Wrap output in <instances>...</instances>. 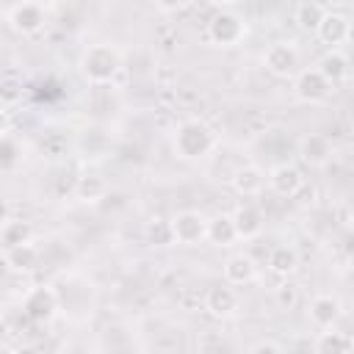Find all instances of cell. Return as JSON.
Listing matches in <instances>:
<instances>
[{"label": "cell", "mask_w": 354, "mask_h": 354, "mask_svg": "<svg viewBox=\"0 0 354 354\" xmlns=\"http://www.w3.org/2000/svg\"><path fill=\"white\" fill-rule=\"evenodd\" d=\"M174 152L183 160H202L216 149V133L202 119H183L174 127Z\"/></svg>", "instance_id": "6da1fadb"}, {"label": "cell", "mask_w": 354, "mask_h": 354, "mask_svg": "<svg viewBox=\"0 0 354 354\" xmlns=\"http://www.w3.org/2000/svg\"><path fill=\"white\" fill-rule=\"evenodd\" d=\"M119 69H122V53L108 41L86 47L80 55V72L88 83L105 86L119 75Z\"/></svg>", "instance_id": "7a4b0ae2"}, {"label": "cell", "mask_w": 354, "mask_h": 354, "mask_svg": "<svg viewBox=\"0 0 354 354\" xmlns=\"http://www.w3.org/2000/svg\"><path fill=\"white\" fill-rule=\"evenodd\" d=\"M207 39L218 47H235L246 36V19L235 11H216L207 19Z\"/></svg>", "instance_id": "3957f363"}, {"label": "cell", "mask_w": 354, "mask_h": 354, "mask_svg": "<svg viewBox=\"0 0 354 354\" xmlns=\"http://www.w3.org/2000/svg\"><path fill=\"white\" fill-rule=\"evenodd\" d=\"M22 313L33 324H47L58 313V290L53 285H36L22 299Z\"/></svg>", "instance_id": "277c9868"}, {"label": "cell", "mask_w": 354, "mask_h": 354, "mask_svg": "<svg viewBox=\"0 0 354 354\" xmlns=\"http://www.w3.org/2000/svg\"><path fill=\"white\" fill-rule=\"evenodd\" d=\"M169 227H171L174 243L196 246L199 241H205L207 218H205L199 210H180V213H174V216L169 218Z\"/></svg>", "instance_id": "5b68a950"}, {"label": "cell", "mask_w": 354, "mask_h": 354, "mask_svg": "<svg viewBox=\"0 0 354 354\" xmlns=\"http://www.w3.org/2000/svg\"><path fill=\"white\" fill-rule=\"evenodd\" d=\"M6 19H8V25H11L17 33L33 36V33H39V30L44 28V22H47V8H44L41 3H14V6H8Z\"/></svg>", "instance_id": "8992f818"}, {"label": "cell", "mask_w": 354, "mask_h": 354, "mask_svg": "<svg viewBox=\"0 0 354 354\" xmlns=\"http://www.w3.org/2000/svg\"><path fill=\"white\" fill-rule=\"evenodd\" d=\"M263 66L266 72L277 75V77H290L299 72V50L290 41H274L266 47L263 53Z\"/></svg>", "instance_id": "52a82bcc"}, {"label": "cell", "mask_w": 354, "mask_h": 354, "mask_svg": "<svg viewBox=\"0 0 354 354\" xmlns=\"http://www.w3.org/2000/svg\"><path fill=\"white\" fill-rule=\"evenodd\" d=\"M293 91H296V97H299L301 102L315 105V102H321V100H326V97H329L332 86H329V80H326V77H324V75H321L315 66H310V69L296 72Z\"/></svg>", "instance_id": "ba28073f"}, {"label": "cell", "mask_w": 354, "mask_h": 354, "mask_svg": "<svg viewBox=\"0 0 354 354\" xmlns=\"http://www.w3.org/2000/svg\"><path fill=\"white\" fill-rule=\"evenodd\" d=\"M266 183H268V188H271L277 196L293 199V196L304 188V174H301V169L293 166V163H279V166H274V169L268 171Z\"/></svg>", "instance_id": "9c48e42d"}, {"label": "cell", "mask_w": 354, "mask_h": 354, "mask_svg": "<svg viewBox=\"0 0 354 354\" xmlns=\"http://www.w3.org/2000/svg\"><path fill=\"white\" fill-rule=\"evenodd\" d=\"M315 33H318V39L324 44H329L332 50H337L340 44H346L351 39V19L346 14H340V11H326L324 19L318 22Z\"/></svg>", "instance_id": "30bf717a"}, {"label": "cell", "mask_w": 354, "mask_h": 354, "mask_svg": "<svg viewBox=\"0 0 354 354\" xmlns=\"http://www.w3.org/2000/svg\"><path fill=\"white\" fill-rule=\"evenodd\" d=\"M230 221H232V227H235V235H238V241H252V238H257L260 232H263V210L257 207V205H252V202H243V205H238L235 207V213L230 216Z\"/></svg>", "instance_id": "8fae6325"}, {"label": "cell", "mask_w": 354, "mask_h": 354, "mask_svg": "<svg viewBox=\"0 0 354 354\" xmlns=\"http://www.w3.org/2000/svg\"><path fill=\"white\" fill-rule=\"evenodd\" d=\"M340 313H343L340 299L332 296V293H318V296L310 301V307H307V315H310V321H313L318 329H332V326L337 324Z\"/></svg>", "instance_id": "7c38bea8"}, {"label": "cell", "mask_w": 354, "mask_h": 354, "mask_svg": "<svg viewBox=\"0 0 354 354\" xmlns=\"http://www.w3.org/2000/svg\"><path fill=\"white\" fill-rule=\"evenodd\" d=\"M299 155H301V160L310 163V166H326V163L332 160V155H335V147H332L329 136L310 133V136L301 138V144H299Z\"/></svg>", "instance_id": "4fadbf2b"}, {"label": "cell", "mask_w": 354, "mask_h": 354, "mask_svg": "<svg viewBox=\"0 0 354 354\" xmlns=\"http://www.w3.org/2000/svg\"><path fill=\"white\" fill-rule=\"evenodd\" d=\"M230 183L241 196H257L266 188V171L260 166H254V163H243V166H238L232 171Z\"/></svg>", "instance_id": "5bb4252c"}, {"label": "cell", "mask_w": 354, "mask_h": 354, "mask_svg": "<svg viewBox=\"0 0 354 354\" xmlns=\"http://www.w3.org/2000/svg\"><path fill=\"white\" fill-rule=\"evenodd\" d=\"M205 310L216 318H227L238 310V293L232 290V285H213L205 293Z\"/></svg>", "instance_id": "9a60e30c"}, {"label": "cell", "mask_w": 354, "mask_h": 354, "mask_svg": "<svg viewBox=\"0 0 354 354\" xmlns=\"http://www.w3.org/2000/svg\"><path fill=\"white\" fill-rule=\"evenodd\" d=\"M254 277H257V266H254V260L249 254L241 252V254L227 257V263H224V279H227V285H249Z\"/></svg>", "instance_id": "2e32d148"}, {"label": "cell", "mask_w": 354, "mask_h": 354, "mask_svg": "<svg viewBox=\"0 0 354 354\" xmlns=\"http://www.w3.org/2000/svg\"><path fill=\"white\" fill-rule=\"evenodd\" d=\"M354 351V343L346 332L340 329H321V335L315 337L313 343V354H351Z\"/></svg>", "instance_id": "e0dca14e"}, {"label": "cell", "mask_w": 354, "mask_h": 354, "mask_svg": "<svg viewBox=\"0 0 354 354\" xmlns=\"http://www.w3.org/2000/svg\"><path fill=\"white\" fill-rule=\"evenodd\" d=\"M315 69L329 80V86H337L340 80L348 77V58H346L340 50H329V53L321 58V64H318Z\"/></svg>", "instance_id": "ac0fdd59"}, {"label": "cell", "mask_w": 354, "mask_h": 354, "mask_svg": "<svg viewBox=\"0 0 354 354\" xmlns=\"http://www.w3.org/2000/svg\"><path fill=\"white\" fill-rule=\"evenodd\" d=\"M6 266L17 274H28L39 266V249L33 243H22V246H14L6 252Z\"/></svg>", "instance_id": "d6986e66"}, {"label": "cell", "mask_w": 354, "mask_h": 354, "mask_svg": "<svg viewBox=\"0 0 354 354\" xmlns=\"http://www.w3.org/2000/svg\"><path fill=\"white\" fill-rule=\"evenodd\" d=\"M205 238H207L210 243H216V246H232V243L238 241L235 227H232L230 216H224V213L207 218V232H205Z\"/></svg>", "instance_id": "ffe728a7"}, {"label": "cell", "mask_w": 354, "mask_h": 354, "mask_svg": "<svg viewBox=\"0 0 354 354\" xmlns=\"http://www.w3.org/2000/svg\"><path fill=\"white\" fill-rule=\"evenodd\" d=\"M30 238H33V227L28 224V221H6L3 227H0V243L6 246V252L8 249H14V246H22V243H30Z\"/></svg>", "instance_id": "44dd1931"}, {"label": "cell", "mask_w": 354, "mask_h": 354, "mask_svg": "<svg viewBox=\"0 0 354 354\" xmlns=\"http://www.w3.org/2000/svg\"><path fill=\"white\" fill-rule=\"evenodd\" d=\"M105 191H108V185L100 174H83L75 180V196L80 202H100L105 196Z\"/></svg>", "instance_id": "7402d4cb"}, {"label": "cell", "mask_w": 354, "mask_h": 354, "mask_svg": "<svg viewBox=\"0 0 354 354\" xmlns=\"http://www.w3.org/2000/svg\"><path fill=\"white\" fill-rule=\"evenodd\" d=\"M268 268L279 277H288L299 268V254L293 246H274L271 254H268Z\"/></svg>", "instance_id": "603a6c76"}, {"label": "cell", "mask_w": 354, "mask_h": 354, "mask_svg": "<svg viewBox=\"0 0 354 354\" xmlns=\"http://www.w3.org/2000/svg\"><path fill=\"white\" fill-rule=\"evenodd\" d=\"M144 235H147V243H152V246H169V243H174L169 218H160V216H155V218L147 221Z\"/></svg>", "instance_id": "cb8c5ba5"}, {"label": "cell", "mask_w": 354, "mask_h": 354, "mask_svg": "<svg viewBox=\"0 0 354 354\" xmlns=\"http://www.w3.org/2000/svg\"><path fill=\"white\" fill-rule=\"evenodd\" d=\"M324 14H326V8H324L321 3H299V6H296V22H299L304 30H315L318 22L324 19Z\"/></svg>", "instance_id": "d4e9b609"}, {"label": "cell", "mask_w": 354, "mask_h": 354, "mask_svg": "<svg viewBox=\"0 0 354 354\" xmlns=\"http://www.w3.org/2000/svg\"><path fill=\"white\" fill-rule=\"evenodd\" d=\"M299 299L301 296H299V288L293 282H282V285L274 288V301H277L279 310H293L299 304Z\"/></svg>", "instance_id": "484cf974"}, {"label": "cell", "mask_w": 354, "mask_h": 354, "mask_svg": "<svg viewBox=\"0 0 354 354\" xmlns=\"http://www.w3.org/2000/svg\"><path fill=\"white\" fill-rule=\"evenodd\" d=\"M22 100V83L17 77H3L0 80V108L17 105Z\"/></svg>", "instance_id": "4316f807"}, {"label": "cell", "mask_w": 354, "mask_h": 354, "mask_svg": "<svg viewBox=\"0 0 354 354\" xmlns=\"http://www.w3.org/2000/svg\"><path fill=\"white\" fill-rule=\"evenodd\" d=\"M19 144L11 138V136H6V138H0V169H14L17 163H19Z\"/></svg>", "instance_id": "83f0119b"}, {"label": "cell", "mask_w": 354, "mask_h": 354, "mask_svg": "<svg viewBox=\"0 0 354 354\" xmlns=\"http://www.w3.org/2000/svg\"><path fill=\"white\" fill-rule=\"evenodd\" d=\"M249 354H285V351H282V346L274 343V340H257V343L249 348Z\"/></svg>", "instance_id": "f1b7e54d"}, {"label": "cell", "mask_w": 354, "mask_h": 354, "mask_svg": "<svg viewBox=\"0 0 354 354\" xmlns=\"http://www.w3.org/2000/svg\"><path fill=\"white\" fill-rule=\"evenodd\" d=\"M185 8H191V3H158V11H166V14H177Z\"/></svg>", "instance_id": "f546056e"}, {"label": "cell", "mask_w": 354, "mask_h": 354, "mask_svg": "<svg viewBox=\"0 0 354 354\" xmlns=\"http://www.w3.org/2000/svg\"><path fill=\"white\" fill-rule=\"evenodd\" d=\"M11 133V113L6 108H0V138H6Z\"/></svg>", "instance_id": "4dcf8cb0"}, {"label": "cell", "mask_w": 354, "mask_h": 354, "mask_svg": "<svg viewBox=\"0 0 354 354\" xmlns=\"http://www.w3.org/2000/svg\"><path fill=\"white\" fill-rule=\"evenodd\" d=\"M8 218H11V207H8V202L0 196V227H3Z\"/></svg>", "instance_id": "1f68e13d"}, {"label": "cell", "mask_w": 354, "mask_h": 354, "mask_svg": "<svg viewBox=\"0 0 354 354\" xmlns=\"http://www.w3.org/2000/svg\"><path fill=\"white\" fill-rule=\"evenodd\" d=\"M11 354H41L36 346H19V348H14Z\"/></svg>", "instance_id": "d6a6232c"}]
</instances>
